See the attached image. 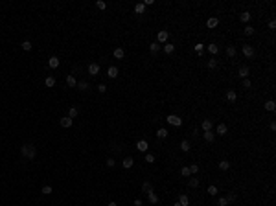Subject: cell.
<instances>
[{
    "label": "cell",
    "mask_w": 276,
    "mask_h": 206,
    "mask_svg": "<svg viewBox=\"0 0 276 206\" xmlns=\"http://www.w3.org/2000/svg\"><path fill=\"white\" fill-rule=\"evenodd\" d=\"M21 153H22V157L33 160L35 155H37V149H35V145H32V144H24L22 147H21Z\"/></svg>",
    "instance_id": "obj_1"
},
{
    "label": "cell",
    "mask_w": 276,
    "mask_h": 206,
    "mask_svg": "<svg viewBox=\"0 0 276 206\" xmlns=\"http://www.w3.org/2000/svg\"><path fill=\"white\" fill-rule=\"evenodd\" d=\"M168 123H171V125H175V127H180V125H182V118H179L177 114H169L168 118Z\"/></svg>",
    "instance_id": "obj_2"
},
{
    "label": "cell",
    "mask_w": 276,
    "mask_h": 206,
    "mask_svg": "<svg viewBox=\"0 0 276 206\" xmlns=\"http://www.w3.org/2000/svg\"><path fill=\"white\" fill-rule=\"evenodd\" d=\"M72 123H74V120L70 118V116H64V118H59V125L61 127H64V129H68V127H72Z\"/></svg>",
    "instance_id": "obj_3"
},
{
    "label": "cell",
    "mask_w": 276,
    "mask_h": 206,
    "mask_svg": "<svg viewBox=\"0 0 276 206\" xmlns=\"http://www.w3.org/2000/svg\"><path fill=\"white\" fill-rule=\"evenodd\" d=\"M168 37H169V33L166 31V29H162V31L157 33V42H158V44H164L166 41H168Z\"/></svg>",
    "instance_id": "obj_4"
},
{
    "label": "cell",
    "mask_w": 276,
    "mask_h": 206,
    "mask_svg": "<svg viewBox=\"0 0 276 206\" xmlns=\"http://www.w3.org/2000/svg\"><path fill=\"white\" fill-rule=\"evenodd\" d=\"M243 55H245L247 59H252V57H254V48L249 46V44H245V46H243Z\"/></svg>",
    "instance_id": "obj_5"
},
{
    "label": "cell",
    "mask_w": 276,
    "mask_h": 206,
    "mask_svg": "<svg viewBox=\"0 0 276 206\" xmlns=\"http://www.w3.org/2000/svg\"><path fill=\"white\" fill-rule=\"evenodd\" d=\"M88 74L90 76H98L99 74V64L98 63H90L88 64Z\"/></svg>",
    "instance_id": "obj_6"
},
{
    "label": "cell",
    "mask_w": 276,
    "mask_h": 206,
    "mask_svg": "<svg viewBox=\"0 0 276 206\" xmlns=\"http://www.w3.org/2000/svg\"><path fill=\"white\" fill-rule=\"evenodd\" d=\"M238 76L243 77V79H247V77L250 76V68H249V66H241V68L238 70Z\"/></svg>",
    "instance_id": "obj_7"
},
{
    "label": "cell",
    "mask_w": 276,
    "mask_h": 206,
    "mask_svg": "<svg viewBox=\"0 0 276 206\" xmlns=\"http://www.w3.org/2000/svg\"><path fill=\"white\" fill-rule=\"evenodd\" d=\"M147 147H149L147 140H140V142L136 144V149H138V151H142V153H147Z\"/></svg>",
    "instance_id": "obj_8"
},
{
    "label": "cell",
    "mask_w": 276,
    "mask_h": 206,
    "mask_svg": "<svg viewBox=\"0 0 276 206\" xmlns=\"http://www.w3.org/2000/svg\"><path fill=\"white\" fill-rule=\"evenodd\" d=\"M48 66H50V68H59V57L52 55V57L48 59Z\"/></svg>",
    "instance_id": "obj_9"
},
{
    "label": "cell",
    "mask_w": 276,
    "mask_h": 206,
    "mask_svg": "<svg viewBox=\"0 0 276 206\" xmlns=\"http://www.w3.org/2000/svg\"><path fill=\"white\" fill-rule=\"evenodd\" d=\"M212 127H214V123H212V120H204L203 123H201V129L206 133V131H212Z\"/></svg>",
    "instance_id": "obj_10"
},
{
    "label": "cell",
    "mask_w": 276,
    "mask_h": 206,
    "mask_svg": "<svg viewBox=\"0 0 276 206\" xmlns=\"http://www.w3.org/2000/svg\"><path fill=\"white\" fill-rule=\"evenodd\" d=\"M107 76H109L110 79H116V77H118V68H116V66H109Z\"/></svg>",
    "instance_id": "obj_11"
},
{
    "label": "cell",
    "mask_w": 276,
    "mask_h": 206,
    "mask_svg": "<svg viewBox=\"0 0 276 206\" xmlns=\"http://www.w3.org/2000/svg\"><path fill=\"white\" fill-rule=\"evenodd\" d=\"M227 131H228V129H227V125H225V123H219L217 127H215V133L221 134V136H223V134H227Z\"/></svg>",
    "instance_id": "obj_12"
},
{
    "label": "cell",
    "mask_w": 276,
    "mask_h": 206,
    "mask_svg": "<svg viewBox=\"0 0 276 206\" xmlns=\"http://www.w3.org/2000/svg\"><path fill=\"white\" fill-rule=\"evenodd\" d=\"M203 136L206 142H214L215 140V133H212V131H206V133H203Z\"/></svg>",
    "instance_id": "obj_13"
},
{
    "label": "cell",
    "mask_w": 276,
    "mask_h": 206,
    "mask_svg": "<svg viewBox=\"0 0 276 206\" xmlns=\"http://www.w3.org/2000/svg\"><path fill=\"white\" fill-rule=\"evenodd\" d=\"M147 199H149V203H151V204H157V203H158V195L155 193V192H149V193H147Z\"/></svg>",
    "instance_id": "obj_14"
},
{
    "label": "cell",
    "mask_w": 276,
    "mask_h": 206,
    "mask_svg": "<svg viewBox=\"0 0 276 206\" xmlns=\"http://www.w3.org/2000/svg\"><path fill=\"white\" fill-rule=\"evenodd\" d=\"M179 204L180 206H190V197H188V195H180V197H179Z\"/></svg>",
    "instance_id": "obj_15"
},
{
    "label": "cell",
    "mask_w": 276,
    "mask_h": 206,
    "mask_svg": "<svg viewBox=\"0 0 276 206\" xmlns=\"http://www.w3.org/2000/svg\"><path fill=\"white\" fill-rule=\"evenodd\" d=\"M180 149H182L184 153H188L190 149H192V144H190L188 140H182V142H180Z\"/></svg>",
    "instance_id": "obj_16"
},
{
    "label": "cell",
    "mask_w": 276,
    "mask_h": 206,
    "mask_svg": "<svg viewBox=\"0 0 276 206\" xmlns=\"http://www.w3.org/2000/svg\"><path fill=\"white\" fill-rule=\"evenodd\" d=\"M168 129H164V127H160L158 131H157V138H168Z\"/></svg>",
    "instance_id": "obj_17"
},
{
    "label": "cell",
    "mask_w": 276,
    "mask_h": 206,
    "mask_svg": "<svg viewBox=\"0 0 276 206\" xmlns=\"http://www.w3.org/2000/svg\"><path fill=\"white\" fill-rule=\"evenodd\" d=\"M122 164H123V168H125V169H129V168H133L134 160H133L131 157H127V158H123V162H122Z\"/></svg>",
    "instance_id": "obj_18"
},
{
    "label": "cell",
    "mask_w": 276,
    "mask_h": 206,
    "mask_svg": "<svg viewBox=\"0 0 276 206\" xmlns=\"http://www.w3.org/2000/svg\"><path fill=\"white\" fill-rule=\"evenodd\" d=\"M217 166H219V169H221V171H227V169L230 168V162H228V160H221V162H219Z\"/></svg>",
    "instance_id": "obj_19"
},
{
    "label": "cell",
    "mask_w": 276,
    "mask_h": 206,
    "mask_svg": "<svg viewBox=\"0 0 276 206\" xmlns=\"http://www.w3.org/2000/svg\"><path fill=\"white\" fill-rule=\"evenodd\" d=\"M227 99H228V101H236V99H238L236 90H228V92H227Z\"/></svg>",
    "instance_id": "obj_20"
},
{
    "label": "cell",
    "mask_w": 276,
    "mask_h": 206,
    "mask_svg": "<svg viewBox=\"0 0 276 206\" xmlns=\"http://www.w3.org/2000/svg\"><path fill=\"white\" fill-rule=\"evenodd\" d=\"M66 85H68V87H76V85H77L76 77H74L72 74H70V76H66Z\"/></svg>",
    "instance_id": "obj_21"
},
{
    "label": "cell",
    "mask_w": 276,
    "mask_h": 206,
    "mask_svg": "<svg viewBox=\"0 0 276 206\" xmlns=\"http://www.w3.org/2000/svg\"><path fill=\"white\" fill-rule=\"evenodd\" d=\"M160 48H162V44H158V42H151V44H149V50H151V53H157Z\"/></svg>",
    "instance_id": "obj_22"
},
{
    "label": "cell",
    "mask_w": 276,
    "mask_h": 206,
    "mask_svg": "<svg viewBox=\"0 0 276 206\" xmlns=\"http://www.w3.org/2000/svg\"><path fill=\"white\" fill-rule=\"evenodd\" d=\"M188 186H190V188H197V186H199V179L197 177H190Z\"/></svg>",
    "instance_id": "obj_23"
},
{
    "label": "cell",
    "mask_w": 276,
    "mask_h": 206,
    "mask_svg": "<svg viewBox=\"0 0 276 206\" xmlns=\"http://www.w3.org/2000/svg\"><path fill=\"white\" fill-rule=\"evenodd\" d=\"M217 24H219V21H217L215 17H212V18H208V21H206V26H208V28H215Z\"/></svg>",
    "instance_id": "obj_24"
},
{
    "label": "cell",
    "mask_w": 276,
    "mask_h": 206,
    "mask_svg": "<svg viewBox=\"0 0 276 206\" xmlns=\"http://www.w3.org/2000/svg\"><path fill=\"white\" fill-rule=\"evenodd\" d=\"M144 11H145L144 4H136V6H134V13H136V15H144Z\"/></svg>",
    "instance_id": "obj_25"
},
{
    "label": "cell",
    "mask_w": 276,
    "mask_h": 206,
    "mask_svg": "<svg viewBox=\"0 0 276 206\" xmlns=\"http://www.w3.org/2000/svg\"><path fill=\"white\" fill-rule=\"evenodd\" d=\"M44 85H46V87H50V88H52L53 85H55V77H53V76H48L46 79H44Z\"/></svg>",
    "instance_id": "obj_26"
},
{
    "label": "cell",
    "mask_w": 276,
    "mask_h": 206,
    "mask_svg": "<svg viewBox=\"0 0 276 206\" xmlns=\"http://www.w3.org/2000/svg\"><path fill=\"white\" fill-rule=\"evenodd\" d=\"M112 53H114V57H116V59H123V55H125V52H123L122 48H116Z\"/></svg>",
    "instance_id": "obj_27"
},
{
    "label": "cell",
    "mask_w": 276,
    "mask_h": 206,
    "mask_svg": "<svg viewBox=\"0 0 276 206\" xmlns=\"http://www.w3.org/2000/svg\"><path fill=\"white\" fill-rule=\"evenodd\" d=\"M274 109H276V103L273 101V99H271V101H267V103H265V110H269V112H273Z\"/></svg>",
    "instance_id": "obj_28"
},
{
    "label": "cell",
    "mask_w": 276,
    "mask_h": 206,
    "mask_svg": "<svg viewBox=\"0 0 276 206\" xmlns=\"http://www.w3.org/2000/svg\"><path fill=\"white\" fill-rule=\"evenodd\" d=\"M142 190H144L145 193L153 192V184H151V182H144V184H142Z\"/></svg>",
    "instance_id": "obj_29"
},
{
    "label": "cell",
    "mask_w": 276,
    "mask_h": 206,
    "mask_svg": "<svg viewBox=\"0 0 276 206\" xmlns=\"http://www.w3.org/2000/svg\"><path fill=\"white\" fill-rule=\"evenodd\" d=\"M239 18H241L243 22H250V13L249 11H243L241 15H239Z\"/></svg>",
    "instance_id": "obj_30"
},
{
    "label": "cell",
    "mask_w": 276,
    "mask_h": 206,
    "mask_svg": "<svg viewBox=\"0 0 276 206\" xmlns=\"http://www.w3.org/2000/svg\"><path fill=\"white\" fill-rule=\"evenodd\" d=\"M208 52L215 55V53L219 52V46H217V44H208Z\"/></svg>",
    "instance_id": "obj_31"
},
{
    "label": "cell",
    "mask_w": 276,
    "mask_h": 206,
    "mask_svg": "<svg viewBox=\"0 0 276 206\" xmlns=\"http://www.w3.org/2000/svg\"><path fill=\"white\" fill-rule=\"evenodd\" d=\"M164 52L166 53H173L175 52V46H173V44H164Z\"/></svg>",
    "instance_id": "obj_32"
},
{
    "label": "cell",
    "mask_w": 276,
    "mask_h": 206,
    "mask_svg": "<svg viewBox=\"0 0 276 206\" xmlns=\"http://www.w3.org/2000/svg\"><path fill=\"white\" fill-rule=\"evenodd\" d=\"M227 55L228 57H236V48L234 46H227Z\"/></svg>",
    "instance_id": "obj_33"
},
{
    "label": "cell",
    "mask_w": 276,
    "mask_h": 206,
    "mask_svg": "<svg viewBox=\"0 0 276 206\" xmlns=\"http://www.w3.org/2000/svg\"><path fill=\"white\" fill-rule=\"evenodd\" d=\"M225 199H227V203L230 204V203H236V199H238V197H236V193H228Z\"/></svg>",
    "instance_id": "obj_34"
},
{
    "label": "cell",
    "mask_w": 276,
    "mask_h": 206,
    "mask_svg": "<svg viewBox=\"0 0 276 206\" xmlns=\"http://www.w3.org/2000/svg\"><path fill=\"white\" fill-rule=\"evenodd\" d=\"M68 116L74 120V118L77 116V109H76V107H70V110H68Z\"/></svg>",
    "instance_id": "obj_35"
},
{
    "label": "cell",
    "mask_w": 276,
    "mask_h": 206,
    "mask_svg": "<svg viewBox=\"0 0 276 206\" xmlns=\"http://www.w3.org/2000/svg\"><path fill=\"white\" fill-rule=\"evenodd\" d=\"M145 162H147V164H153V162H155V155L145 153Z\"/></svg>",
    "instance_id": "obj_36"
},
{
    "label": "cell",
    "mask_w": 276,
    "mask_h": 206,
    "mask_svg": "<svg viewBox=\"0 0 276 206\" xmlns=\"http://www.w3.org/2000/svg\"><path fill=\"white\" fill-rule=\"evenodd\" d=\"M76 87H79V90H87V88H88V83H87V81H79Z\"/></svg>",
    "instance_id": "obj_37"
},
{
    "label": "cell",
    "mask_w": 276,
    "mask_h": 206,
    "mask_svg": "<svg viewBox=\"0 0 276 206\" xmlns=\"http://www.w3.org/2000/svg\"><path fill=\"white\" fill-rule=\"evenodd\" d=\"M180 175H182V177H192V173H190L188 168H180Z\"/></svg>",
    "instance_id": "obj_38"
},
{
    "label": "cell",
    "mask_w": 276,
    "mask_h": 206,
    "mask_svg": "<svg viewBox=\"0 0 276 206\" xmlns=\"http://www.w3.org/2000/svg\"><path fill=\"white\" fill-rule=\"evenodd\" d=\"M188 169H190V173H192V175H195V173L199 171V166H197V164H192V166H190Z\"/></svg>",
    "instance_id": "obj_39"
},
{
    "label": "cell",
    "mask_w": 276,
    "mask_h": 206,
    "mask_svg": "<svg viewBox=\"0 0 276 206\" xmlns=\"http://www.w3.org/2000/svg\"><path fill=\"white\" fill-rule=\"evenodd\" d=\"M22 50L29 52V50H32V42H29V41H24V42H22Z\"/></svg>",
    "instance_id": "obj_40"
},
{
    "label": "cell",
    "mask_w": 276,
    "mask_h": 206,
    "mask_svg": "<svg viewBox=\"0 0 276 206\" xmlns=\"http://www.w3.org/2000/svg\"><path fill=\"white\" fill-rule=\"evenodd\" d=\"M52 192H53V190H52V186H42V193H44V195H50Z\"/></svg>",
    "instance_id": "obj_41"
},
{
    "label": "cell",
    "mask_w": 276,
    "mask_h": 206,
    "mask_svg": "<svg viewBox=\"0 0 276 206\" xmlns=\"http://www.w3.org/2000/svg\"><path fill=\"white\" fill-rule=\"evenodd\" d=\"M203 50H204V44H201V42L195 44V52L197 53H203Z\"/></svg>",
    "instance_id": "obj_42"
},
{
    "label": "cell",
    "mask_w": 276,
    "mask_h": 206,
    "mask_svg": "<svg viewBox=\"0 0 276 206\" xmlns=\"http://www.w3.org/2000/svg\"><path fill=\"white\" fill-rule=\"evenodd\" d=\"M215 66H217V61H215V59H210V61H208V68L214 70Z\"/></svg>",
    "instance_id": "obj_43"
},
{
    "label": "cell",
    "mask_w": 276,
    "mask_h": 206,
    "mask_svg": "<svg viewBox=\"0 0 276 206\" xmlns=\"http://www.w3.org/2000/svg\"><path fill=\"white\" fill-rule=\"evenodd\" d=\"M96 8H98V9H105V8H107V4H105L103 0H98V2H96Z\"/></svg>",
    "instance_id": "obj_44"
},
{
    "label": "cell",
    "mask_w": 276,
    "mask_h": 206,
    "mask_svg": "<svg viewBox=\"0 0 276 206\" xmlns=\"http://www.w3.org/2000/svg\"><path fill=\"white\" fill-rule=\"evenodd\" d=\"M208 193L210 195H217V188H215V186H208Z\"/></svg>",
    "instance_id": "obj_45"
},
{
    "label": "cell",
    "mask_w": 276,
    "mask_h": 206,
    "mask_svg": "<svg viewBox=\"0 0 276 206\" xmlns=\"http://www.w3.org/2000/svg\"><path fill=\"white\" fill-rule=\"evenodd\" d=\"M245 35H254V28L252 26H247V28H245Z\"/></svg>",
    "instance_id": "obj_46"
},
{
    "label": "cell",
    "mask_w": 276,
    "mask_h": 206,
    "mask_svg": "<svg viewBox=\"0 0 276 206\" xmlns=\"http://www.w3.org/2000/svg\"><path fill=\"white\" fill-rule=\"evenodd\" d=\"M243 87H245V88H250V87H252V83H250V79H243Z\"/></svg>",
    "instance_id": "obj_47"
},
{
    "label": "cell",
    "mask_w": 276,
    "mask_h": 206,
    "mask_svg": "<svg viewBox=\"0 0 276 206\" xmlns=\"http://www.w3.org/2000/svg\"><path fill=\"white\" fill-rule=\"evenodd\" d=\"M105 90H107V87H105L103 83H99V85H98V92H101V94H103Z\"/></svg>",
    "instance_id": "obj_48"
},
{
    "label": "cell",
    "mask_w": 276,
    "mask_h": 206,
    "mask_svg": "<svg viewBox=\"0 0 276 206\" xmlns=\"http://www.w3.org/2000/svg\"><path fill=\"white\" fill-rule=\"evenodd\" d=\"M114 164H116V162H114V158H107V166H109V168H114Z\"/></svg>",
    "instance_id": "obj_49"
},
{
    "label": "cell",
    "mask_w": 276,
    "mask_h": 206,
    "mask_svg": "<svg viewBox=\"0 0 276 206\" xmlns=\"http://www.w3.org/2000/svg\"><path fill=\"white\" fill-rule=\"evenodd\" d=\"M217 204H219V206H227L228 203H227V199H225V197H221V199H219V203H217Z\"/></svg>",
    "instance_id": "obj_50"
},
{
    "label": "cell",
    "mask_w": 276,
    "mask_h": 206,
    "mask_svg": "<svg viewBox=\"0 0 276 206\" xmlns=\"http://www.w3.org/2000/svg\"><path fill=\"white\" fill-rule=\"evenodd\" d=\"M153 4H155L153 0H144V6H153Z\"/></svg>",
    "instance_id": "obj_51"
},
{
    "label": "cell",
    "mask_w": 276,
    "mask_h": 206,
    "mask_svg": "<svg viewBox=\"0 0 276 206\" xmlns=\"http://www.w3.org/2000/svg\"><path fill=\"white\" fill-rule=\"evenodd\" d=\"M269 28L274 29V28H276V21H271V22H269Z\"/></svg>",
    "instance_id": "obj_52"
},
{
    "label": "cell",
    "mask_w": 276,
    "mask_h": 206,
    "mask_svg": "<svg viewBox=\"0 0 276 206\" xmlns=\"http://www.w3.org/2000/svg\"><path fill=\"white\" fill-rule=\"evenodd\" d=\"M134 206H142V201H140V199H134Z\"/></svg>",
    "instance_id": "obj_53"
},
{
    "label": "cell",
    "mask_w": 276,
    "mask_h": 206,
    "mask_svg": "<svg viewBox=\"0 0 276 206\" xmlns=\"http://www.w3.org/2000/svg\"><path fill=\"white\" fill-rule=\"evenodd\" d=\"M269 127H271V131H276V123H274V122H271Z\"/></svg>",
    "instance_id": "obj_54"
},
{
    "label": "cell",
    "mask_w": 276,
    "mask_h": 206,
    "mask_svg": "<svg viewBox=\"0 0 276 206\" xmlns=\"http://www.w3.org/2000/svg\"><path fill=\"white\" fill-rule=\"evenodd\" d=\"M109 206H118V204L114 203V201H110V203H109Z\"/></svg>",
    "instance_id": "obj_55"
},
{
    "label": "cell",
    "mask_w": 276,
    "mask_h": 206,
    "mask_svg": "<svg viewBox=\"0 0 276 206\" xmlns=\"http://www.w3.org/2000/svg\"><path fill=\"white\" fill-rule=\"evenodd\" d=\"M173 206H180V204H179V201H177V203H175V204H173Z\"/></svg>",
    "instance_id": "obj_56"
}]
</instances>
